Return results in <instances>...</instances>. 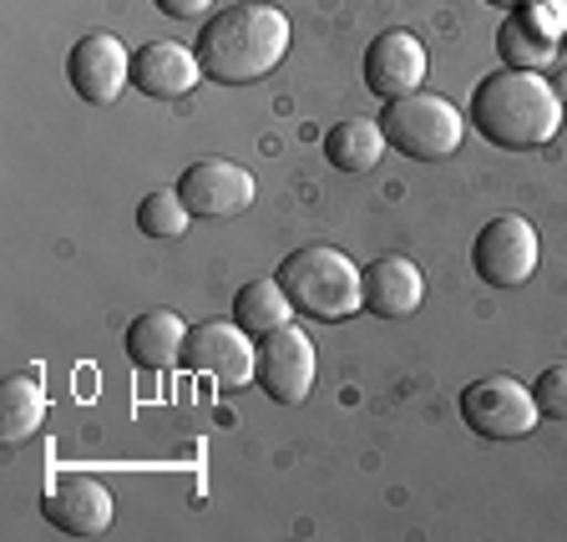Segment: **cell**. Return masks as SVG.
<instances>
[{"label": "cell", "instance_id": "1", "mask_svg": "<svg viewBox=\"0 0 567 542\" xmlns=\"http://www.w3.org/2000/svg\"><path fill=\"white\" fill-rule=\"evenodd\" d=\"M284 57H289V16L264 0H244V6L208 16L198 35L203 76L218 86L264 82Z\"/></svg>", "mask_w": 567, "mask_h": 542}, {"label": "cell", "instance_id": "2", "mask_svg": "<svg viewBox=\"0 0 567 542\" xmlns=\"http://www.w3.org/2000/svg\"><path fill=\"white\" fill-rule=\"evenodd\" d=\"M472 122L502 153H532L547 147L563 127V96L537 71H492L472 92Z\"/></svg>", "mask_w": 567, "mask_h": 542}, {"label": "cell", "instance_id": "3", "mask_svg": "<svg viewBox=\"0 0 567 542\" xmlns=\"http://www.w3.org/2000/svg\"><path fill=\"white\" fill-rule=\"evenodd\" d=\"M274 279L284 284L289 305L309 319H350L354 309H365L360 269L330 244H305L295 254H284Z\"/></svg>", "mask_w": 567, "mask_h": 542}, {"label": "cell", "instance_id": "4", "mask_svg": "<svg viewBox=\"0 0 567 542\" xmlns=\"http://www.w3.org/2000/svg\"><path fill=\"white\" fill-rule=\"evenodd\" d=\"M375 122H380L390 147L405 153L411 163H446V157L461 147V132H466L456 106H451L446 96L425 92V86L385 102V112H380Z\"/></svg>", "mask_w": 567, "mask_h": 542}, {"label": "cell", "instance_id": "5", "mask_svg": "<svg viewBox=\"0 0 567 542\" xmlns=\"http://www.w3.org/2000/svg\"><path fill=\"white\" fill-rule=\"evenodd\" d=\"M461 421L466 431L482 441H522L532 437V426L543 421L537 401H532V390L512 376H482L472 386L461 390Z\"/></svg>", "mask_w": 567, "mask_h": 542}, {"label": "cell", "instance_id": "6", "mask_svg": "<svg viewBox=\"0 0 567 542\" xmlns=\"http://www.w3.org/2000/svg\"><path fill=\"white\" fill-rule=\"evenodd\" d=\"M254 380L264 386V396L279 406H305L315 390V345L299 330L295 319L269 330L254 345Z\"/></svg>", "mask_w": 567, "mask_h": 542}, {"label": "cell", "instance_id": "7", "mask_svg": "<svg viewBox=\"0 0 567 542\" xmlns=\"http://www.w3.org/2000/svg\"><path fill=\"white\" fill-rule=\"evenodd\" d=\"M537 254H543V248H537V228H532L522 213H496L472 244V269H476V279L492 284V289H517V284L532 279Z\"/></svg>", "mask_w": 567, "mask_h": 542}, {"label": "cell", "instance_id": "8", "mask_svg": "<svg viewBox=\"0 0 567 542\" xmlns=\"http://www.w3.org/2000/svg\"><path fill=\"white\" fill-rule=\"evenodd\" d=\"M177 198L193 218H238L254 203V173L234 157H198L177 177Z\"/></svg>", "mask_w": 567, "mask_h": 542}, {"label": "cell", "instance_id": "9", "mask_svg": "<svg viewBox=\"0 0 567 542\" xmlns=\"http://www.w3.org/2000/svg\"><path fill=\"white\" fill-rule=\"evenodd\" d=\"M254 335L238 325V319H208V325H193L188 340H183V370H198L213 376L218 386L238 390L254 380Z\"/></svg>", "mask_w": 567, "mask_h": 542}, {"label": "cell", "instance_id": "10", "mask_svg": "<svg viewBox=\"0 0 567 542\" xmlns=\"http://www.w3.org/2000/svg\"><path fill=\"white\" fill-rule=\"evenodd\" d=\"M66 82L71 92L92 106H112L122 96V86H132V57L117 35L92 31L82 35L66 57Z\"/></svg>", "mask_w": 567, "mask_h": 542}, {"label": "cell", "instance_id": "11", "mask_svg": "<svg viewBox=\"0 0 567 542\" xmlns=\"http://www.w3.org/2000/svg\"><path fill=\"white\" fill-rule=\"evenodd\" d=\"M41 512H47L51 528H61L66 538H102L106 528H112V492H106L96 477H56V482L47 487V497H41Z\"/></svg>", "mask_w": 567, "mask_h": 542}, {"label": "cell", "instance_id": "12", "mask_svg": "<svg viewBox=\"0 0 567 542\" xmlns=\"http://www.w3.org/2000/svg\"><path fill=\"white\" fill-rule=\"evenodd\" d=\"M421 82H425L421 35L405 31V25L380 31L375 41H370V51H365V86L370 92L385 96V102H395V96H405V92H421Z\"/></svg>", "mask_w": 567, "mask_h": 542}, {"label": "cell", "instance_id": "13", "mask_svg": "<svg viewBox=\"0 0 567 542\" xmlns=\"http://www.w3.org/2000/svg\"><path fill=\"white\" fill-rule=\"evenodd\" d=\"M198 82H203L198 51L177 47V41H147V47L132 51V86L142 96L173 102V96H188Z\"/></svg>", "mask_w": 567, "mask_h": 542}, {"label": "cell", "instance_id": "14", "mask_svg": "<svg viewBox=\"0 0 567 542\" xmlns=\"http://www.w3.org/2000/svg\"><path fill=\"white\" fill-rule=\"evenodd\" d=\"M360 284H365V309L375 319H411L425 299V279L405 254L370 259V269H360Z\"/></svg>", "mask_w": 567, "mask_h": 542}, {"label": "cell", "instance_id": "15", "mask_svg": "<svg viewBox=\"0 0 567 542\" xmlns=\"http://www.w3.org/2000/svg\"><path fill=\"white\" fill-rule=\"evenodd\" d=\"M183 340H188V325L173 309H147L127 325V360L137 370L183 366Z\"/></svg>", "mask_w": 567, "mask_h": 542}, {"label": "cell", "instance_id": "16", "mask_svg": "<svg viewBox=\"0 0 567 542\" xmlns=\"http://www.w3.org/2000/svg\"><path fill=\"white\" fill-rule=\"evenodd\" d=\"M41 421H47V386H41V376L21 370L0 386V437H6V447H21L41 431Z\"/></svg>", "mask_w": 567, "mask_h": 542}, {"label": "cell", "instance_id": "17", "mask_svg": "<svg viewBox=\"0 0 567 542\" xmlns=\"http://www.w3.org/2000/svg\"><path fill=\"white\" fill-rule=\"evenodd\" d=\"M380 153H385V132L370 117H350L340 127H330V137H324V157L340 173H370L380 163Z\"/></svg>", "mask_w": 567, "mask_h": 542}, {"label": "cell", "instance_id": "18", "mask_svg": "<svg viewBox=\"0 0 567 542\" xmlns=\"http://www.w3.org/2000/svg\"><path fill=\"white\" fill-rule=\"evenodd\" d=\"M289 295H284L279 279H248L244 289L234 295V319L244 325L254 340H264L269 330H279V325H289Z\"/></svg>", "mask_w": 567, "mask_h": 542}, {"label": "cell", "instance_id": "19", "mask_svg": "<svg viewBox=\"0 0 567 542\" xmlns=\"http://www.w3.org/2000/svg\"><path fill=\"white\" fill-rule=\"evenodd\" d=\"M496 51H502V61H507L512 71H537L557 51L553 25L532 21V16H507V25L496 35Z\"/></svg>", "mask_w": 567, "mask_h": 542}, {"label": "cell", "instance_id": "20", "mask_svg": "<svg viewBox=\"0 0 567 542\" xmlns=\"http://www.w3.org/2000/svg\"><path fill=\"white\" fill-rule=\"evenodd\" d=\"M188 218H193V213H188V203L177 198V188L173 193L157 188V193H147V198L137 203V228L147 238H163V244H167V238L188 234Z\"/></svg>", "mask_w": 567, "mask_h": 542}, {"label": "cell", "instance_id": "21", "mask_svg": "<svg viewBox=\"0 0 567 542\" xmlns=\"http://www.w3.org/2000/svg\"><path fill=\"white\" fill-rule=\"evenodd\" d=\"M532 401H537V411L547 421H567V366H547L532 380Z\"/></svg>", "mask_w": 567, "mask_h": 542}, {"label": "cell", "instance_id": "22", "mask_svg": "<svg viewBox=\"0 0 567 542\" xmlns=\"http://www.w3.org/2000/svg\"><path fill=\"white\" fill-rule=\"evenodd\" d=\"M153 6L163 16H173V21H203L213 0H153Z\"/></svg>", "mask_w": 567, "mask_h": 542}, {"label": "cell", "instance_id": "23", "mask_svg": "<svg viewBox=\"0 0 567 542\" xmlns=\"http://www.w3.org/2000/svg\"><path fill=\"white\" fill-rule=\"evenodd\" d=\"M486 6H496V11H517V6H527V0H486Z\"/></svg>", "mask_w": 567, "mask_h": 542}]
</instances>
